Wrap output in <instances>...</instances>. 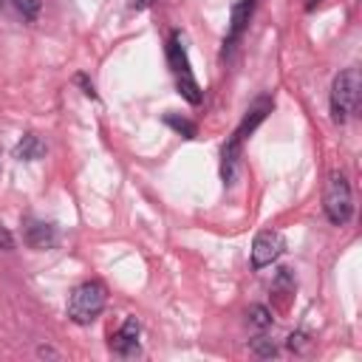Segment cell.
<instances>
[{"label":"cell","instance_id":"1","mask_svg":"<svg viewBox=\"0 0 362 362\" xmlns=\"http://www.w3.org/2000/svg\"><path fill=\"white\" fill-rule=\"evenodd\" d=\"M105 303H107V288H105V283L88 280V283H82V286H76V288L71 291V297H68V317H71L76 325H90V322L102 314Z\"/></svg>","mask_w":362,"mask_h":362},{"label":"cell","instance_id":"2","mask_svg":"<svg viewBox=\"0 0 362 362\" xmlns=\"http://www.w3.org/2000/svg\"><path fill=\"white\" fill-rule=\"evenodd\" d=\"M167 62L175 74V85H178V93L189 102V105H201L204 93L189 71V59H187V45H184V34L181 31H173L170 34V42H167Z\"/></svg>","mask_w":362,"mask_h":362},{"label":"cell","instance_id":"3","mask_svg":"<svg viewBox=\"0 0 362 362\" xmlns=\"http://www.w3.org/2000/svg\"><path fill=\"white\" fill-rule=\"evenodd\" d=\"M359 88H362V82H359V71L356 68H345V71H339L334 76V85H331V119L337 124H345L354 116V110L359 105Z\"/></svg>","mask_w":362,"mask_h":362},{"label":"cell","instance_id":"4","mask_svg":"<svg viewBox=\"0 0 362 362\" xmlns=\"http://www.w3.org/2000/svg\"><path fill=\"white\" fill-rule=\"evenodd\" d=\"M325 215L334 226H345L354 215V195H351V184L342 173H331L328 184H325Z\"/></svg>","mask_w":362,"mask_h":362},{"label":"cell","instance_id":"5","mask_svg":"<svg viewBox=\"0 0 362 362\" xmlns=\"http://www.w3.org/2000/svg\"><path fill=\"white\" fill-rule=\"evenodd\" d=\"M286 249V240L277 229H263L257 232L255 243H252V269H263V266H272Z\"/></svg>","mask_w":362,"mask_h":362},{"label":"cell","instance_id":"6","mask_svg":"<svg viewBox=\"0 0 362 362\" xmlns=\"http://www.w3.org/2000/svg\"><path fill=\"white\" fill-rule=\"evenodd\" d=\"M139 334H141L139 320H136V317H127V320L122 322V328L110 337V351L119 354V356H124V359L139 356Z\"/></svg>","mask_w":362,"mask_h":362},{"label":"cell","instance_id":"7","mask_svg":"<svg viewBox=\"0 0 362 362\" xmlns=\"http://www.w3.org/2000/svg\"><path fill=\"white\" fill-rule=\"evenodd\" d=\"M57 240H59V235H57V226L54 223L28 221V226H25V243L31 249H54Z\"/></svg>","mask_w":362,"mask_h":362},{"label":"cell","instance_id":"8","mask_svg":"<svg viewBox=\"0 0 362 362\" xmlns=\"http://www.w3.org/2000/svg\"><path fill=\"white\" fill-rule=\"evenodd\" d=\"M272 105H274L272 99H257V102L252 105V110L246 113V119L240 122V127H238V130L232 133V139L243 144V139H246V136H249V133H252V130H255V127H257V124H260V122L266 119V113L272 110Z\"/></svg>","mask_w":362,"mask_h":362},{"label":"cell","instance_id":"9","mask_svg":"<svg viewBox=\"0 0 362 362\" xmlns=\"http://www.w3.org/2000/svg\"><path fill=\"white\" fill-rule=\"evenodd\" d=\"M42 156H45V144H42V139L34 136V133H25V136L17 141V147H14V158H20V161H37V158H42Z\"/></svg>","mask_w":362,"mask_h":362},{"label":"cell","instance_id":"10","mask_svg":"<svg viewBox=\"0 0 362 362\" xmlns=\"http://www.w3.org/2000/svg\"><path fill=\"white\" fill-rule=\"evenodd\" d=\"M252 8H255V0H240V3L232 8V25H229L226 45H232V42L243 34V28H246V23H249V17H252Z\"/></svg>","mask_w":362,"mask_h":362},{"label":"cell","instance_id":"11","mask_svg":"<svg viewBox=\"0 0 362 362\" xmlns=\"http://www.w3.org/2000/svg\"><path fill=\"white\" fill-rule=\"evenodd\" d=\"M3 6H8L20 20H34L40 14V0H3Z\"/></svg>","mask_w":362,"mask_h":362},{"label":"cell","instance_id":"12","mask_svg":"<svg viewBox=\"0 0 362 362\" xmlns=\"http://www.w3.org/2000/svg\"><path fill=\"white\" fill-rule=\"evenodd\" d=\"M246 317H249V325L255 328V331H266V328H272V311L266 308V305H249V311H246Z\"/></svg>","mask_w":362,"mask_h":362},{"label":"cell","instance_id":"13","mask_svg":"<svg viewBox=\"0 0 362 362\" xmlns=\"http://www.w3.org/2000/svg\"><path fill=\"white\" fill-rule=\"evenodd\" d=\"M288 351L291 354H305L308 348H311V339H308V334H303V331H294V334H288Z\"/></svg>","mask_w":362,"mask_h":362},{"label":"cell","instance_id":"14","mask_svg":"<svg viewBox=\"0 0 362 362\" xmlns=\"http://www.w3.org/2000/svg\"><path fill=\"white\" fill-rule=\"evenodd\" d=\"M252 351H255L257 356H263V359H272V356H277V345H274L272 339H266V337H257V339L252 342Z\"/></svg>","mask_w":362,"mask_h":362},{"label":"cell","instance_id":"15","mask_svg":"<svg viewBox=\"0 0 362 362\" xmlns=\"http://www.w3.org/2000/svg\"><path fill=\"white\" fill-rule=\"evenodd\" d=\"M164 122L170 127H175L178 133H184V139H195V124L187 122V119H178V116H164Z\"/></svg>","mask_w":362,"mask_h":362},{"label":"cell","instance_id":"16","mask_svg":"<svg viewBox=\"0 0 362 362\" xmlns=\"http://www.w3.org/2000/svg\"><path fill=\"white\" fill-rule=\"evenodd\" d=\"M0 249H6V252L14 249V238H11V232H8L3 223H0Z\"/></svg>","mask_w":362,"mask_h":362},{"label":"cell","instance_id":"17","mask_svg":"<svg viewBox=\"0 0 362 362\" xmlns=\"http://www.w3.org/2000/svg\"><path fill=\"white\" fill-rule=\"evenodd\" d=\"M76 82L85 88V96H90V99H96V90H93V82H88L82 74H76Z\"/></svg>","mask_w":362,"mask_h":362},{"label":"cell","instance_id":"18","mask_svg":"<svg viewBox=\"0 0 362 362\" xmlns=\"http://www.w3.org/2000/svg\"><path fill=\"white\" fill-rule=\"evenodd\" d=\"M40 356H57L51 348H40Z\"/></svg>","mask_w":362,"mask_h":362},{"label":"cell","instance_id":"19","mask_svg":"<svg viewBox=\"0 0 362 362\" xmlns=\"http://www.w3.org/2000/svg\"><path fill=\"white\" fill-rule=\"evenodd\" d=\"M150 3H153V0H141V3H139V8H144V6H150Z\"/></svg>","mask_w":362,"mask_h":362},{"label":"cell","instance_id":"20","mask_svg":"<svg viewBox=\"0 0 362 362\" xmlns=\"http://www.w3.org/2000/svg\"><path fill=\"white\" fill-rule=\"evenodd\" d=\"M0 6H3V0H0Z\"/></svg>","mask_w":362,"mask_h":362}]
</instances>
